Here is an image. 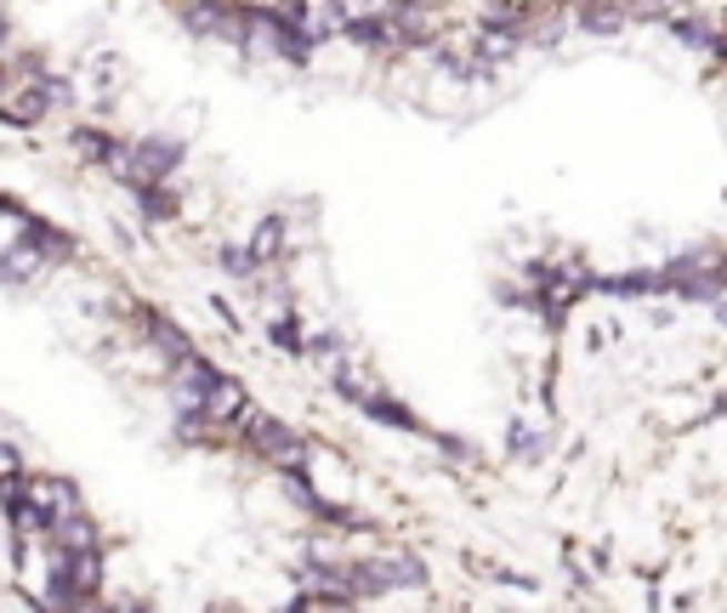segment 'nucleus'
<instances>
[{
	"label": "nucleus",
	"instance_id": "obj_6",
	"mask_svg": "<svg viewBox=\"0 0 727 613\" xmlns=\"http://www.w3.org/2000/svg\"><path fill=\"white\" fill-rule=\"evenodd\" d=\"M579 23H586V29H619L625 12H579Z\"/></svg>",
	"mask_w": 727,
	"mask_h": 613
},
{
	"label": "nucleus",
	"instance_id": "obj_3",
	"mask_svg": "<svg viewBox=\"0 0 727 613\" xmlns=\"http://www.w3.org/2000/svg\"><path fill=\"white\" fill-rule=\"evenodd\" d=\"M40 267H46V262H40L34 245H12V251H0V285H29Z\"/></svg>",
	"mask_w": 727,
	"mask_h": 613
},
{
	"label": "nucleus",
	"instance_id": "obj_4",
	"mask_svg": "<svg viewBox=\"0 0 727 613\" xmlns=\"http://www.w3.org/2000/svg\"><path fill=\"white\" fill-rule=\"evenodd\" d=\"M279 251H284V222H279V216H267V222L256 227V245H251L245 256H251L256 267H267V262H273Z\"/></svg>",
	"mask_w": 727,
	"mask_h": 613
},
{
	"label": "nucleus",
	"instance_id": "obj_1",
	"mask_svg": "<svg viewBox=\"0 0 727 613\" xmlns=\"http://www.w3.org/2000/svg\"><path fill=\"white\" fill-rule=\"evenodd\" d=\"M251 438H256V443H262V454H273L279 466H290V471L302 466V443L290 438V432L279 427V420H267V415H251Z\"/></svg>",
	"mask_w": 727,
	"mask_h": 613
},
{
	"label": "nucleus",
	"instance_id": "obj_2",
	"mask_svg": "<svg viewBox=\"0 0 727 613\" xmlns=\"http://www.w3.org/2000/svg\"><path fill=\"white\" fill-rule=\"evenodd\" d=\"M58 98H63V91H46V85H29V91H23V98H12V103H0V114H7L12 125H34V120H40L46 109H52Z\"/></svg>",
	"mask_w": 727,
	"mask_h": 613
},
{
	"label": "nucleus",
	"instance_id": "obj_5",
	"mask_svg": "<svg viewBox=\"0 0 727 613\" xmlns=\"http://www.w3.org/2000/svg\"><path fill=\"white\" fill-rule=\"evenodd\" d=\"M222 267H228L233 278H251V273H256V262H251L245 251H222Z\"/></svg>",
	"mask_w": 727,
	"mask_h": 613
},
{
	"label": "nucleus",
	"instance_id": "obj_7",
	"mask_svg": "<svg viewBox=\"0 0 727 613\" xmlns=\"http://www.w3.org/2000/svg\"><path fill=\"white\" fill-rule=\"evenodd\" d=\"M12 471H18V454H12L7 443H0V478H12Z\"/></svg>",
	"mask_w": 727,
	"mask_h": 613
}]
</instances>
